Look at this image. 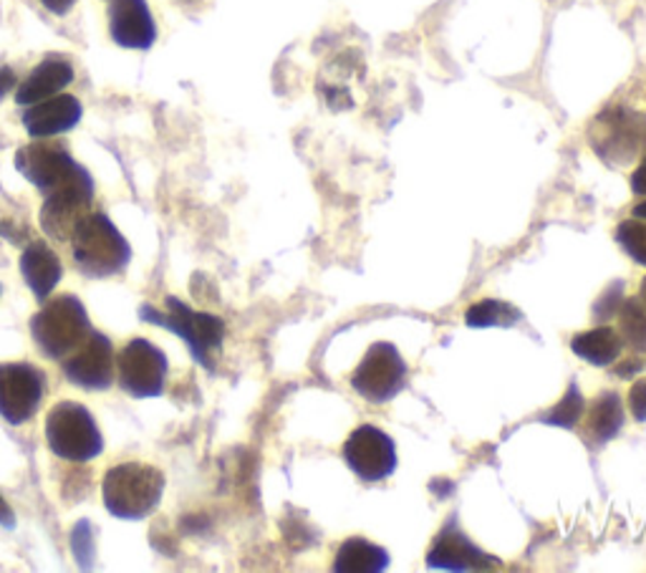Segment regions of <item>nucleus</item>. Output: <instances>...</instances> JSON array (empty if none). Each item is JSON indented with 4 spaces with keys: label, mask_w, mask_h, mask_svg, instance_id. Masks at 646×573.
<instances>
[{
    "label": "nucleus",
    "mask_w": 646,
    "mask_h": 573,
    "mask_svg": "<svg viewBox=\"0 0 646 573\" xmlns=\"http://www.w3.org/2000/svg\"><path fill=\"white\" fill-rule=\"evenodd\" d=\"M571 351L578 359H584L591 366H611L624 351V339L611 326H596L591 331H584L571 341Z\"/></svg>",
    "instance_id": "20"
},
{
    "label": "nucleus",
    "mask_w": 646,
    "mask_h": 573,
    "mask_svg": "<svg viewBox=\"0 0 646 573\" xmlns=\"http://www.w3.org/2000/svg\"><path fill=\"white\" fill-rule=\"evenodd\" d=\"M520 318V311L501 299H485L465 311V324L470 329H493V326L495 329H508V326L518 324Z\"/></svg>",
    "instance_id": "22"
},
{
    "label": "nucleus",
    "mask_w": 646,
    "mask_h": 573,
    "mask_svg": "<svg viewBox=\"0 0 646 573\" xmlns=\"http://www.w3.org/2000/svg\"><path fill=\"white\" fill-rule=\"evenodd\" d=\"M94 202V179L89 175V169L81 172L79 177H73L59 190L44 195V204H40V227L48 237L59 243H69L77 225L92 212Z\"/></svg>",
    "instance_id": "9"
},
{
    "label": "nucleus",
    "mask_w": 646,
    "mask_h": 573,
    "mask_svg": "<svg viewBox=\"0 0 646 573\" xmlns=\"http://www.w3.org/2000/svg\"><path fill=\"white\" fill-rule=\"evenodd\" d=\"M81 102L71 94H56L51 100L31 104L23 114V127L34 139H48L71 132L81 121Z\"/></svg>",
    "instance_id": "16"
},
{
    "label": "nucleus",
    "mask_w": 646,
    "mask_h": 573,
    "mask_svg": "<svg viewBox=\"0 0 646 573\" xmlns=\"http://www.w3.org/2000/svg\"><path fill=\"white\" fill-rule=\"evenodd\" d=\"M629 407L636 422H646V379H639L629 389Z\"/></svg>",
    "instance_id": "28"
},
{
    "label": "nucleus",
    "mask_w": 646,
    "mask_h": 573,
    "mask_svg": "<svg viewBox=\"0 0 646 573\" xmlns=\"http://www.w3.org/2000/svg\"><path fill=\"white\" fill-rule=\"evenodd\" d=\"M616 243L636 266L646 268V220H624L616 231Z\"/></svg>",
    "instance_id": "26"
},
{
    "label": "nucleus",
    "mask_w": 646,
    "mask_h": 573,
    "mask_svg": "<svg viewBox=\"0 0 646 573\" xmlns=\"http://www.w3.org/2000/svg\"><path fill=\"white\" fill-rule=\"evenodd\" d=\"M343 460H347L349 470L364 482L387 480L399 465L395 440L374 424H362V428L351 432L343 442Z\"/></svg>",
    "instance_id": "11"
},
{
    "label": "nucleus",
    "mask_w": 646,
    "mask_h": 573,
    "mask_svg": "<svg viewBox=\"0 0 646 573\" xmlns=\"http://www.w3.org/2000/svg\"><path fill=\"white\" fill-rule=\"evenodd\" d=\"M48 449L67 463H92L104 453L102 430L94 414L79 402H59L46 417Z\"/></svg>",
    "instance_id": "5"
},
{
    "label": "nucleus",
    "mask_w": 646,
    "mask_h": 573,
    "mask_svg": "<svg viewBox=\"0 0 646 573\" xmlns=\"http://www.w3.org/2000/svg\"><path fill=\"white\" fill-rule=\"evenodd\" d=\"M619 334L626 347L644 354L646 351V306L642 299H624L619 308Z\"/></svg>",
    "instance_id": "23"
},
{
    "label": "nucleus",
    "mask_w": 646,
    "mask_h": 573,
    "mask_svg": "<svg viewBox=\"0 0 646 573\" xmlns=\"http://www.w3.org/2000/svg\"><path fill=\"white\" fill-rule=\"evenodd\" d=\"M13 86H15V73H13V69L0 67V100L11 94Z\"/></svg>",
    "instance_id": "32"
},
{
    "label": "nucleus",
    "mask_w": 646,
    "mask_h": 573,
    "mask_svg": "<svg viewBox=\"0 0 646 573\" xmlns=\"http://www.w3.org/2000/svg\"><path fill=\"white\" fill-rule=\"evenodd\" d=\"M48 382L34 364H0V417L8 424H26L44 405Z\"/></svg>",
    "instance_id": "10"
},
{
    "label": "nucleus",
    "mask_w": 646,
    "mask_h": 573,
    "mask_svg": "<svg viewBox=\"0 0 646 573\" xmlns=\"http://www.w3.org/2000/svg\"><path fill=\"white\" fill-rule=\"evenodd\" d=\"M639 299H642V304L646 306V278L642 281V291H639Z\"/></svg>",
    "instance_id": "35"
},
{
    "label": "nucleus",
    "mask_w": 646,
    "mask_h": 573,
    "mask_svg": "<svg viewBox=\"0 0 646 573\" xmlns=\"http://www.w3.org/2000/svg\"><path fill=\"white\" fill-rule=\"evenodd\" d=\"M71 553L73 561L81 571H92L96 566V536L94 526L86 518H81L77 526L71 528Z\"/></svg>",
    "instance_id": "25"
},
{
    "label": "nucleus",
    "mask_w": 646,
    "mask_h": 573,
    "mask_svg": "<svg viewBox=\"0 0 646 573\" xmlns=\"http://www.w3.org/2000/svg\"><path fill=\"white\" fill-rule=\"evenodd\" d=\"M351 387L372 405L391 402L407 387V362L395 343H372L362 364L351 374Z\"/></svg>",
    "instance_id": "6"
},
{
    "label": "nucleus",
    "mask_w": 646,
    "mask_h": 573,
    "mask_svg": "<svg viewBox=\"0 0 646 573\" xmlns=\"http://www.w3.org/2000/svg\"><path fill=\"white\" fill-rule=\"evenodd\" d=\"M624 428V402L616 391H601L588 412V435L596 442L613 440Z\"/></svg>",
    "instance_id": "21"
},
{
    "label": "nucleus",
    "mask_w": 646,
    "mask_h": 573,
    "mask_svg": "<svg viewBox=\"0 0 646 573\" xmlns=\"http://www.w3.org/2000/svg\"><path fill=\"white\" fill-rule=\"evenodd\" d=\"M15 169L44 195L59 190V187L71 183L73 177H79L84 172V167L71 157L69 150L48 142L21 147L15 152Z\"/></svg>",
    "instance_id": "12"
},
{
    "label": "nucleus",
    "mask_w": 646,
    "mask_h": 573,
    "mask_svg": "<svg viewBox=\"0 0 646 573\" xmlns=\"http://www.w3.org/2000/svg\"><path fill=\"white\" fill-rule=\"evenodd\" d=\"M69 243L73 264L94 281L125 273L129 260H132V245L127 243V237L104 212H89L77 225Z\"/></svg>",
    "instance_id": "1"
},
{
    "label": "nucleus",
    "mask_w": 646,
    "mask_h": 573,
    "mask_svg": "<svg viewBox=\"0 0 646 573\" xmlns=\"http://www.w3.org/2000/svg\"><path fill=\"white\" fill-rule=\"evenodd\" d=\"M331 569L337 573H381L389 569V553L366 538H347Z\"/></svg>",
    "instance_id": "19"
},
{
    "label": "nucleus",
    "mask_w": 646,
    "mask_h": 573,
    "mask_svg": "<svg viewBox=\"0 0 646 573\" xmlns=\"http://www.w3.org/2000/svg\"><path fill=\"white\" fill-rule=\"evenodd\" d=\"M61 370L73 387L106 391L117 379V356H114L111 339L102 331H92V337L69 359H63Z\"/></svg>",
    "instance_id": "13"
},
{
    "label": "nucleus",
    "mask_w": 646,
    "mask_h": 573,
    "mask_svg": "<svg viewBox=\"0 0 646 573\" xmlns=\"http://www.w3.org/2000/svg\"><path fill=\"white\" fill-rule=\"evenodd\" d=\"M73 81V67L67 59H46L28 73V79L23 81L15 92V102L21 106L38 104L51 96L61 94Z\"/></svg>",
    "instance_id": "18"
},
{
    "label": "nucleus",
    "mask_w": 646,
    "mask_h": 573,
    "mask_svg": "<svg viewBox=\"0 0 646 573\" xmlns=\"http://www.w3.org/2000/svg\"><path fill=\"white\" fill-rule=\"evenodd\" d=\"M584 409H586L584 395H580L578 384L571 382L561 402L555 405L551 412H545L541 417V422L551 424V428H561V430H576V424L584 420Z\"/></svg>",
    "instance_id": "24"
},
{
    "label": "nucleus",
    "mask_w": 646,
    "mask_h": 573,
    "mask_svg": "<svg viewBox=\"0 0 646 573\" xmlns=\"http://www.w3.org/2000/svg\"><path fill=\"white\" fill-rule=\"evenodd\" d=\"M427 566L439 571H490L497 566V559L488 556L462 534L455 518L439 530L427 553Z\"/></svg>",
    "instance_id": "14"
},
{
    "label": "nucleus",
    "mask_w": 646,
    "mask_h": 573,
    "mask_svg": "<svg viewBox=\"0 0 646 573\" xmlns=\"http://www.w3.org/2000/svg\"><path fill=\"white\" fill-rule=\"evenodd\" d=\"M167 354L146 339H132L117 356V382L129 397L154 399L165 391Z\"/></svg>",
    "instance_id": "8"
},
{
    "label": "nucleus",
    "mask_w": 646,
    "mask_h": 573,
    "mask_svg": "<svg viewBox=\"0 0 646 573\" xmlns=\"http://www.w3.org/2000/svg\"><path fill=\"white\" fill-rule=\"evenodd\" d=\"M40 3H44V8H48L54 15H67L77 0H40Z\"/></svg>",
    "instance_id": "33"
},
{
    "label": "nucleus",
    "mask_w": 646,
    "mask_h": 573,
    "mask_svg": "<svg viewBox=\"0 0 646 573\" xmlns=\"http://www.w3.org/2000/svg\"><path fill=\"white\" fill-rule=\"evenodd\" d=\"M644 370V362L642 359H626V362H621L616 370H613V374L619 376V379H636V374H639Z\"/></svg>",
    "instance_id": "30"
},
{
    "label": "nucleus",
    "mask_w": 646,
    "mask_h": 573,
    "mask_svg": "<svg viewBox=\"0 0 646 573\" xmlns=\"http://www.w3.org/2000/svg\"><path fill=\"white\" fill-rule=\"evenodd\" d=\"M165 472L144 463H121L106 470L102 482L104 505L119 521H142L157 511L165 495Z\"/></svg>",
    "instance_id": "2"
},
{
    "label": "nucleus",
    "mask_w": 646,
    "mask_h": 573,
    "mask_svg": "<svg viewBox=\"0 0 646 573\" xmlns=\"http://www.w3.org/2000/svg\"><path fill=\"white\" fill-rule=\"evenodd\" d=\"M588 139L594 152L609 165H629L646 142V119L626 106H611L594 119Z\"/></svg>",
    "instance_id": "7"
},
{
    "label": "nucleus",
    "mask_w": 646,
    "mask_h": 573,
    "mask_svg": "<svg viewBox=\"0 0 646 573\" xmlns=\"http://www.w3.org/2000/svg\"><path fill=\"white\" fill-rule=\"evenodd\" d=\"M621 304H624V281H613L607 285V291L596 299L594 304V321L607 324L619 314Z\"/></svg>",
    "instance_id": "27"
},
{
    "label": "nucleus",
    "mask_w": 646,
    "mask_h": 573,
    "mask_svg": "<svg viewBox=\"0 0 646 573\" xmlns=\"http://www.w3.org/2000/svg\"><path fill=\"white\" fill-rule=\"evenodd\" d=\"M109 34L114 44L132 51H146L157 40L152 11L146 0H111L109 3Z\"/></svg>",
    "instance_id": "15"
},
{
    "label": "nucleus",
    "mask_w": 646,
    "mask_h": 573,
    "mask_svg": "<svg viewBox=\"0 0 646 573\" xmlns=\"http://www.w3.org/2000/svg\"><path fill=\"white\" fill-rule=\"evenodd\" d=\"M94 326L84 304L77 296L46 299L44 308L31 318V337L40 354L51 362H63L92 337Z\"/></svg>",
    "instance_id": "3"
},
{
    "label": "nucleus",
    "mask_w": 646,
    "mask_h": 573,
    "mask_svg": "<svg viewBox=\"0 0 646 573\" xmlns=\"http://www.w3.org/2000/svg\"><path fill=\"white\" fill-rule=\"evenodd\" d=\"M0 235L5 237V241H11V243H15V245H21V243H26V237H28V233L23 231V227H19L13 223V220H0Z\"/></svg>",
    "instance_id": "29"
},
{
    "label": "nucleus",
    "mask_w": 646,
    "mask_h": 573,
    "mask_svg": "<svg viewBox=\"0 0 646 573\" xmlns=\"http://www.w3.org/2000/svg\"><path fill=\"white\" fill-rule=\"evenodd\" d=\"M21 273L38 301L51 296L63 276V266L44 241H31L21 253Z\"/></svg>",
    "instance_id": "17"
},
{
    "label": "nucleus",
    "mask_w": 646,
    "mask_h": 573,
    "mask_svg": "<svg viewBox=\"0 0 646 573\" xmlns=\"http://www.w3.org/2000/svg\"><path fill=\"white\" fill-rule=\"evenodd\" d=\"M0 293H3V289H0Z\"/></svg>",
    "instance_id": "36"
},
{
    "label": "nucleus",
    "mask_w": 646,
    "mask_h": 573,
    "mask_svg": "<svg viewBox=\"0 0 646 573\" xmlns=\"http://www.w3.org/2000/svg\"><path fill=\"white\" fill-rule=\"evenodd\" d=\"M632 190L634 195H639V198H646V157L632 175Z\"/></svg>",
    "instance_id": "31"
},
{
    "label": "nucleus",
    "mask_w": 646,
    "mask_h": 573,
    "mask_svg": "<svg viewBox=\"0 0 646 573\" xmlns=\"http://www.w3.org/2000/svg\"><path fill=\"white\" fill-rule=\"evenodd\" d=\"M632 218H636V220H646V200H644V202H636V204H634Z\"/></svg>",
    "instance_id": "34"
},
{
    "label": "nucleus",
    "mask_w": 646,
    "mask_h": 573,
    "mask_svg": "<svg viewBox=\"0 0 646 573\" xmlns=\"http://www.w3.org/2000/svg\"><path fill=\"white\" fill-rule=\"evenodd\" d=\"M139 318L146 324L160 326V329H167L175 334V337L183 339L190 349L195 362H198L202 370L215 372V364H212V351L223 347L225 339V324L220 316L202 314V311H192L183 301L175 296H167L165 311L144 304L139 308Z\"/></svg>",
    "instance_id": "4"
}]
</instances>
